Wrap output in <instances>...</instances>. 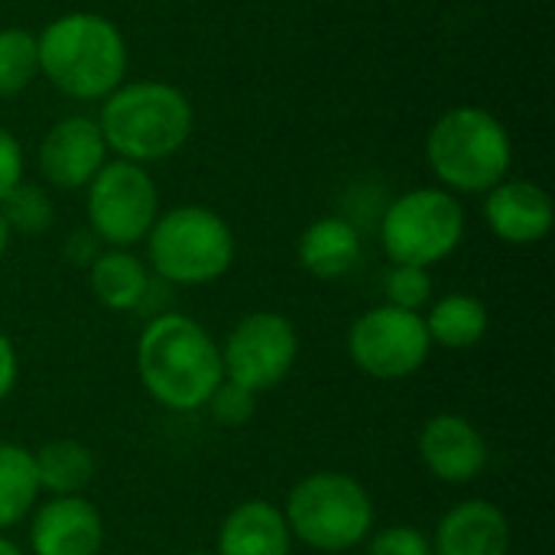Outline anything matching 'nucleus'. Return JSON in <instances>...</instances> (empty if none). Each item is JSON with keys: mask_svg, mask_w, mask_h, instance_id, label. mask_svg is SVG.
<instances>
[{"mask_svg": "<svg viewBox=\"0 0 555 555\" xmlns=\"http://www.w3.org/2000/svg\"><path fill=\"white\" fill-rule=\"evenodd\" d=\"M98 237L94 234H88V231H75L72 237H68V244H65V250H68V257L75 260V263H81V267H88L101 250H98Z\"/></svg>", "mask_w": 555, "mask_h": 555, "instance_id": "29", "label": "nucleus"}, {"mask_svg": "<svg viewBox=\"0 0 555 555\" xmlns=\"http://www.w3.org/2000/svg\"><path fill=\"white\" fill-rule=\"evenodd\" d=\"M384 296H387V306H397V309H406V312H420L433 299L429 270L393 263L390 273L384 276Z\"/></svg>", "mask_w": 555, "mask_h": 555, "instance_id": "24", "label": "nucleus"}, {"mask_svg": "<svg viewBox=\"0 0 555 555\" xmlns=\"http://www.w3.org/2000/svg\"><path fill=\"white\" fill-rule=\"evenodd\" d=\"M137 374L159 406L172 413L205 410L224 380L221 348L192 315L156 312L137 341Z\"/></svg>", "mask_w": 555, "mask_h": 555, "instance_id": "1", "label": "nucleus"}, {"mask_svg": "<svg viewBox=\"0 0 555 555\" xmlns=\"http://www.w3.org/2000/svg\"><path fill=\"white\" fill-rule=\"evenodd\" d=\"M39 75L36 36L23 26L0 29V98H16Z\"/></svg>", "mask_w": 555, "mask_h": 555, "instance_id": "22", "label": "nucleus"}, {"mask_svg": "<svg viewBox=\"0 0 555 555\" xmlns=\"http://www.w3.org/2000/svg\"><path fill=\"white\" fill-rule=\"evenodd\" d=\"M0 555H23V550L16 543H10L7 537H0Z\"/></svg>", "mask_w": 555, "mask_h": 555, "instance_id": "31", "label": "nucleus"}, {"mask_svg": "<svg viewBox=\"0 0 555 555\" xmlns=\"http://www.w3.org/2000/svg\"><path fill=\"white\" fill-rule=\"evenodd\" d=\"M485 221L504 244H540L553 231V198L530 179H504L485 192Z\"/></svg>", "mask_w": 555, "mask_h": 555, "instance_id": "14", "label": "nucleus"}, {"mask_svg": "<svg viewBox=\"0 0 555 555\" xmlns=\"http://www.w3.org/2000/svg\"><path fill=\"white\" fill-rule=\"evenodd\" d=\"M231 224L205 205H176L163 211L146 234L153 273L172 286H205L221 280L234 263Z\"/></svg>", "mask_w": 555, "mask_h": 555, "instance_id": "5", "label": "nucleus"}, {"mask_svg": "<svg viewBox=\"0 0 555 555\" xmlns=\"http://www.w3.org/2000/svg\"><path fill=\"white\" fill-rule=\"evenodd\" d=\"M283 517L293 540L328 555L348 553L374 533V501L367 488L345 472L306 475L289 491Z\"/></svg>", "mask_w": 555, "mask_h": 555, "instance_id": "6", "label": "nucleus"}, {"mask_svg": "<svg viewBox=\"0 0 555 555\" xmlns=\"http://www.w3.org/2000/svg\"><path fill=\"white\" fill-rule=\"evenodd\" d=\"M367 555H433V543L423 530L397 524L367 537Z\"/></svg>", "mask_w": 555, "mask_h": 555, "instance_id": "25", "label": "nucleus"}, {"mask_svg": "<svg viewBox=\"0 0 555 555\" xmlns=\"http://www.w3.org/2000/svg\"><path fill=\"white\" fill-rule=\"evenodd\" d=\"M299 358L296 325L283 312H250L244 315L221 345L224 380L260 393L289 377Z\"/></svg>", "mask_w": 555, "mask_h": 555, "instance_id": "10", "label": "nucleus"}, {"mask_svg": "<svg viewBox=\"0 0 555 555\" xmlns=\"http://www.w3.org/2000/svg\"><path fill=\"white\" fill-rule=\"evenodd\" d=\"M465 237L462 202L436 185L410 189L393 198L380 218V244L390 263L436 267L459 250Z\"/></svg>", "mask_w": 555, "mask_h": 555, "instance_id": "7", "label": "nucleus"}, {"mask_svg": "<svg viewBox=\"0 0 555 555\" xmlns=\"http://www.w3.org/2000/svg\"><path fill=\"white\" fill-rule=\"evenodd\" d=\"M39 488L52 498H75L94 481V455L78 439H52L33 452Z\"/></svg>", "mask_w": 555, "mask_h": 555, "instance_id": "20", "label": "nucleus"}, {"mask_svg": "<svg viewBox=\"0 0 555 555\" xmlns=\"http://www.w3.org/2000/svg\"><path fill=\"white\" fill-rule=\"evenodd\" d=\"M85 189L88 224L101 244L130 250L133 244L146 241L153 221L159 218V192L140 163H104Z\"/></svg>", "mask_w": 555, "mask_h": 555, "instance_id": "8", "label": "nucleus"}, {"mask_svg": "<svg viewBox=\"0 0 555 555\" xmlns=\"http://www.w3.org/2000/svg\"><path fill=\"white\" fill-rule=\"evenodd\" d=\"M16 377H20L16 348H13V341L0 332V403L10 400V393H13V387H16Z\"/></svg>", "mask_w": 555, "mask_h": 555, "instance_id": "28", "label": "nucleus"}, {"mask_svg": "<svg viewBox=\"0 0 555 555\" xmlns=\"http://www.w3.org/2000/svg\"><path fill=\"white\" fill-rule=\"evenodd\" d=\"M426 159L446 192L485 195L507 179L514 166V143L491 111L459 104L429 127Z\"/></svg>", "mask_w": 555, "mask_h": 555, "instance_id": "4", "label": "nucleus"}, {"mask_svg": "<svg viewBox=\"0 0 555 555\" xmlns=\"http://www.w3.org/2000/svg\"><path fill=\"white\" fill-rule=\"evenodd\" d=\"M189 555H215V553H205V550H195V553H189Z\"/></svg>", "mask_w": 555, "mask_h": 555, "instance_id": "32", "label": "nucleus"}, {"mask_svg": "<svg viewBox=\"0 0 555 555\" xmlns=\"http://www.w3.org/2000/svg\"><path fill=\"white\" fill-rule=\"evenodd\" d=\"M39 494L33 452L20 442H0V530L26 520L39 504Z\"/></svg>", "mask_w": 555, "mask_h": 555, "instance_id": "21", "label": "nucleus"}, {"mask_svg": "<svg viewBox=\"0 0 555 555\" xmlns=\"http://www.w3.org/2000/svg\"><path fill=\"white\" fill-rule=\"evenodd\" d=\"M10 237H13V231H10V224L3 221V215H0V260H3V254L10 250Z\"/></svg>", "mask_w": 555, "mask_h": 555, "instance_id": "30", "label": "nucleus"}, {"mask_svg": "<svg viewBox=\"0 0 555 555\" xmlns=\"http://www.w3.org/2000/svg\"><path fill=\"white\" fill-rule=\"evenodd\" d=\"M429 341L449 351H468L488 335V306L478 296L468 293H449L429 306L423 315Z\"/></svg>", "mask_w": 555, "mask_h": 555, "instance_id": "19", "label": "nucleus"}, {"mask_svg": "<svg viewBox=\"0 0 555 555\" xmlns=\"http://www.w3.org/2000/svg\"><path fill=\"white\" fill-rule=\"evenodd\" d=\"M254 406H257V393L231 384V380H221L218 390L211 393L208 400V410L218 423L224 426H244L250 416H254Z\"/></svg>", "mask_w": 555, "mask_h": 555, "instance_id": "26", "label": "nucleus"}, {"mask_svg": "<svg viewBox=\"0 0 555 555\" xmlns=\"http://www.w3.org/2000/svg\"><path fill=\"white\" fill-rule=\"evenodd\" d=\"M104 520L85 498H49L33 507L29 550L33 555H101Z\"/></svg>", "mask_w": 555, "mask_h": 555, "instance_id": "13", "label": "nucleus"}, {"mask_svg": "<svg viewBox=\"0 0 555 555\" xmlns=\"http://www.w3.org/2000/svg\"><path fill=\"white\" fill-rule=\"evenodd\" d=\"M348 354L354 367L374 380H406L433 354V341L420 312L374 306L348 328Z\"/></svg>", "mask_w": 555, "mask_h": 555, "instance_id": "9", "label": "nucleus"}, {"mask_svg": "<svg viewBox=\"0 0 555 555\" xmlns=\"http://www.w3.org/2000/svg\"><path fill=\"white\" fill-rule=\"evenodd\" d=\"M293 533L280 507L270 501H244L237 504L221 530H218V553L215 555H289Z\"/></svg>", "mask_w": 555, "mask_h": 555, "instance_id": "16", "label": "nucleus"}, {"mask_svg": "<svg viewBox=\"0 0 555 555\" xmlns=\"http://www.w3.org/2000/svg\"><path fill=\"white\" fill-rule=\"evenodd\" d=\"M361 231L338 215L315 218L296 244V257L302 270L315 280H338L361 263Z\"/></svg>", "mask_w": 555, "mask_h": 555, "instance_id": "17", "label": "nucleus"}, {"mask_svg": "<svg viewBox=\"0 0 555 555\" xmlns=\"http://www.w3.org/2000/svg\"><path fill=\"white\" fill-rule=\"evenodd\" d=\"M426 472L446 485H472L488 468V439L481 429L459 413H439L426 420L416 439Z\"/></svg>", "mask_w": 555, "mask_h": 555, "instance_id": "12", "label": "nucleus"}, {"mask_svg": "<svg viewBox=\"0 0 555 555\" xmlns=\"http://www.w3.org/2000/svg\"><path fill=\"white\" fill-rule=\"evenodd\" d=\"M150 283L153 276L146 263L124 247H107L88 263V286L111 312H137L146 302Z\"/></svg>", "mask_w": 555, "mask_h": 555, "instance_id": "18", "label": "nucleus"}, {"mask_svg": "<svg viewBox=\"0 0 555 555\" xmlns=\"http://www.w3.org/2000/svg\"><path fill=\"white\" fill-rule=\"evenodd\" d=\"M23 146H20V140L7 130V127H0V202L23 182Z\"/></svg>", "mask_w": 555, "mask_h": 555, "instance_id": "27", "label": "nucleus"}, {"mask_svg": "<svg viewBox=\"0 0 555 555\" xmlns=\"http://www.w3.org/2000/svg\"><path fill=\"white\" fill-rule=\"evenodd\" d=\"M429 543L433 555H507L511 520L498 504L472 498L442 514Z\"/></svg>", "mask_w": 555, "mask_h": 555, "instance_id": "15", "label": "nucleus"}, {"mask_svg": "<svg viewBox=\"0 0 555 555\" xmlns=\"http://www.w3.org/2000/svg\"><path fill=\"white\" fill-rule=\"evenodd\" d=\"M39 75L75 101H104L127 75V42L114 20L72 10L55 16L39 36Z\"/></svg>", "mask_w": 555, "mask_h": 555, "instance_id": "2", "label": "nucleus"}, {"mask_svg": "<svg viewBox=\"0 0 555 555\" xmlns=\"http://www.w3.org/2000/svg\"><path fill=\"white\" fill-rule=\"evenodd\" d=\"M107 163V143L98 120L72 114L55 120L39 143V172L55 189H85Z\"/></svg>", "mask_w": 555, "mask_h": 555, "instance_id": "11", "label": "nucleus"}, {"mask_svg": "<svg viewBox=\"0 0 555 555\" xmlns=\"http://www.w3.org/2000/svg\"><path fill=\"white\" fill-rule=\"evenodd\" d=\"M107 153L127 163H159L176 156L195 127L192 101L166 81H130L114 88L98 117Z\"/></svg>", "mask_w": 555, "mask_h": 555, "instance_id": "3", "label": "nucleus"}, {"mask_svg": "<svg viewBox=\"0 0 555 555\" xmlns=\"http://www.w3.org/2000/svg\"><path fill=\"white\" fill-rule=\"evenodd\" d=\"M0 215L10 224V231H20V234H42L55 221L52 198L39 185H29V182H20L0 202Z\"/></svg>", "mask_w": 555, "mask_h": 555, "instance_id": "23", "label": "nucleus"}]
</instances>
